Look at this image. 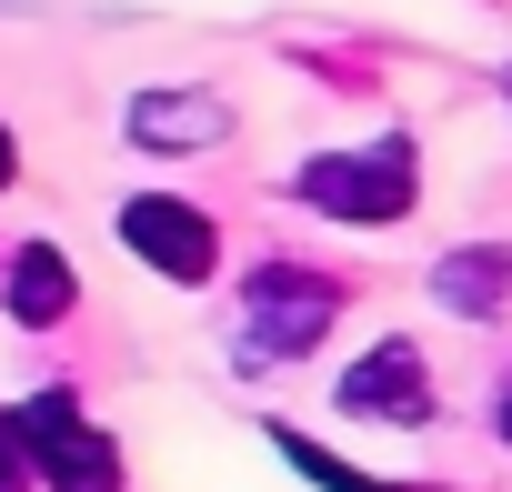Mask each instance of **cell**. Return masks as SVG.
Instances as JSON below:
<instances>
[{
	"label": "cell",
	"mask_w": 512,
	"mask_h": 492,
	"mask_svg": "<svg viewBox=\"0 0 512 492\" xmlns=\"http://www.w3.org/2000/svg\"><path fill=\"white\" fill-rule=\"evenodd\" d=\"M0 492H41V482H31V452H21V422H11V412H0Z\"/></svg>",
	"instance_id": "obj_10"
},
{
	"label": "cell",
	"mask_w": 512,
	"mask_h": 492,
	"mask_svg": "<svg viewBox=\"0 0 512 492\" xmlns=\"http://www.w3.org/2000/svg\"><path fill=\"white\" fill-rule=\"evenodd\" d=\"M432 292H442V312H502L512 302V252H502V241H482V252H442L432 262Z\"/></svg>",
	"instance_id": "obj_8"
},
{
	"label": "cell",
	"mask_w": 512,
	"mask_h": 492,
	"mask_svg": "<svg viewBox=\"0 0 512 492\" xmlns=\"http://www.w3.org/2000/svg\"><path fill=\"white\" fill-rule=\"evenodd\" d=\"M0 302H11V322H21V332H51V322H71V302H81V282H71V252H61V241H21V252L0 262Z\"/></svg>",
	"instance_id": "obj_6"
},
{
	"label": "cell",
	"mask_w": 512,
	"mask_h": 492,
	"mask_svg": "<svg viewBox=\"0 0 512 492\" xmlns=\"http://www.w3.org/2000/svg\"><path fill=\"white\" fill-rule=\"evenodd\" d=\"M312 211H332V221H362V231H382V221H402L412 211V191H422V161H412V141L392 131V141H362V151H322V161H302V181H292Z\"/></svg>",
	"instance_id": "obj_2"
},
{
	"label": "cell",
	"mask_w": 512,
	"mask_h": 492,
	"mask_svg": "<svg viewBox=\"0 0 512 492\" xmlns=\"http://www.w3.org/2000/svg\"><path fill=\"white\" fill-rule=\"evenodd\" d=\"M332 322H342V282H332V272L262 262L251 292H241V362H302Z\"/></svg>",
	"instance_id": "obj_3"
},
{
	"label": "cell",
	"mask_w": 512,
	"mask_h": 492,
	"mask_svg": "<svg viewBox=\"0 0 512 492\" xmlns=\"http://www.w3.org/2000/svg\"><path fill=\"white\" fill-rule=\"evenodd\" d=\"M342 412L352 422H392V432H422L432 422V372L412 342H372L352 372H342Z\"/></svg>",
	"instance_id": "obj_5"
},
{
	"label": "cell",
	"mask_w": 512,
	"mask_h": 492,
	"mask_svg": "<svg viewBox=\"0 0 512 492\" xmlns=\"http://www.w3.org/2000/svg\"><path fill=\"white\" fill-rule=\"evenodd\" d=\"M111 231L131 241L161 282H181V292H201V282L221 272V231H211V211L181 201V191H131V201L111 211Z\"/></svg>",
	"instance_id": "obj_4"
},
{
	"label": "cell",
	"mask_w": 512,
	"mask_h": 492,
	"mask_svg": "<svg viewBox=\"0 0 512 492\" xmlns=\"http://www.w3.org/2000/svg\"><path fill=\"white\" fill-rule=\"evenodd\" d=\"M502 442H512V392H502Z\"/></svg>",
	"instance_id": "obj_12"
},
{
	"label": "cell",
	"mask_w": 512,
	"mask_h": 492,
	"mask_svg": "<svg viewBox=\"0 0 512 492\" xmlns=\"http://www.w3.org/2000/svg\"><path fill=\"white\" fill-rule=\"evenodd\" d=\"M272 452H282L302 482H322V492H402V482H382V472H362V462H342V452H322V442H302V432H282V422H272Z\"/></svg>",
	"instance_id": "obj_9"
},
{
	"label": "cell",
	"mask_w": 512,
	"mask_h": 492,
	"mask_svg": "<svg viewBox=\"0 0 512 492\" xmlns=\"http://www.w3.org/2000/svg\"><path fill=\"white\" fill-rule=\"evenodd\" d=\"M121 131H131L141 151H211V141L231 131V111H221L211 91H141V101L121 111Z\"/></svg>",
	"instance_id": "obj_7"
},
{
	"label": "cell",
	"mask_w": 512,
	"mask_h": 492,
	"mask_svg": "<svg viewBox=\"0 0 512 492\" xmlns=\"http://www.w3.org/2000/svg\"><path fill=\"white\" fill-rule=\"evenodd\" d=\"M11 422H21V452H31V482H41V492H121V482H131V472H121V442L81 412V392L51 382V392H31Z\"/></svg>",
	"instance_id": "obj_1"
},
{
	"label": "cell",
	"mask_w": 512,
	"mask_h": 492,
	"mask_svg": "<svg viewBox=\"0 0 512 492\" xmlns=\"http://www.w3.org/2000/svg\"><path fill=\"white\" fill-rule=\"evenodd\" d=\"M11 181H21V141H11V131H0V191H11Z\"/></svg>",
	"instance_id": "obj_11"
}]
</instances>
